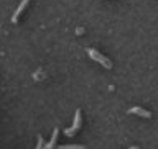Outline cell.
Segmentation results:
<instances>
[{
    "label": "cell",
    "mask_w": 158,
    "mask_h": 149,
    "mask_svg": "<svg viewBox=\"0 0 158 149\" xmlns=\"http://www.w3.org/2000/svg\"><path fill=\"white\" fill-rule=\"evenodd\" d=\"M87 54L91 56L94 61H97L99 64H102L104 67H107V69H110L112 67V62L109 61V59L106 57V56H102L101 53H97V51H94V49H91V48H87Z\"/></svg>",
    "instance_id": "6da1fadb"
},
{
    "label": "cell",
    "mask_w": 158,
    "mask_h": 149,
    "mask_svg": "<svg viewBox=\"0 0 158 149\" xmlns=\"http://www.w3.org/2000/svg\"><path fill=\"white\" fill-rule=\"evenodd\" d=\"M79 126H81V110H76V116H74V123H73V126L71 128H66L64 130V135H68V136H73L74 133H76L79 130Z\"/></svg>",
    "instance_id": "7a4b0ae2"
},
{
    "label": "cell",
    "mask_w": 158,
    "mask_h": 149,
    "mask_svg": "<svg viewBox=\"0 0 158 149\" xmlns=\"http://www.w3.org/2000/svg\"><path fill=\"white\" fill-rule=\"evenodd\" d=\"M128 113H132V115H138V116H143V118H152V113L148 110H143L142 107H133L128 110Z\"/></svg>",
    "instance_id": "3957f363"
},
{
    "label": "cell",
    "mask_w": 158,
    "mask_h": 149,
    "mask_svg": "<svg viewBox=\"0 0 158 149\" xmlns=\"http://www.w3.org/2000/svg\"><path fill=\"white\" fill-rule=\"evenodd\" d=\"M28 2H30V0H22V2H20L18 8L15 10V13H13V17H12V22H13V23H17V22H18V17H20V13H22L23 10H25V7L28 5Z\"/></svg>",
    "instance_id": "277c9868"
},
{
    "label": "cell",
    "mask_w": 158,
    "mask_h": 149,
    "mask_svg": "<svg viewBox=\"0 0 158 149\" xmlns=\"http://www.w3.org/2000/svg\"><path fill=\"white\" fill-rule=\"evenodd\" d=\"M58 133H59V130L56 128V130L53 131V136H51V139H49V143H48V144L44 146L43 149H53V147H54V144H56V139H58Z\"/></svg>",
    "instance_id": "5b68a950"
},
{
    "label": "cell",
    "mask_w": 158,
    "mask_h": 149,
    "mask_svg": "<svg viewBox=\"0 0 158 149\" xmlns=\"http://www.w3.org/2000/svg\"><path fill=\"white\" fill-rule=\"evenodd\" d=\"M58 149H86L82 144H66V146H58Z\"/></svg>",
    "instance_id": "8992f818"
},
{
    "label": "cell",
    "mask_w": 158,
    "mask_h": 149,
    "mask_svg": "<svg viewBox=\"0 0 158 149\" xmlns=\"http://www.w3.org/2000/svg\"><path fill=\"white\" fill-rule=\"evenodd\" d=\"M76 33H77V34H82V33H84V29H82V28H77V29H76Z\"/></svg>",
    "instance_id": "52a82bcc"
},
{
    "label": "cell",
    "mask_w": 158,
    "mask_h": 149,
    "mask_svg": "<svg viewBox=\"0 0 158 149\" xmlns=\"http://www.w3.org/2000/svg\"><path fill=\"white\" fill-rule=\"evenodd\" d=\"M130 149H138V147H130Z\"/></svg>",
    "instance_id": "ba28073f"
}]
</instances>
